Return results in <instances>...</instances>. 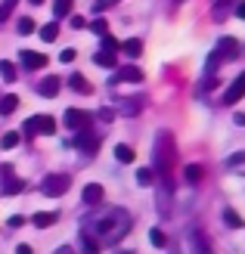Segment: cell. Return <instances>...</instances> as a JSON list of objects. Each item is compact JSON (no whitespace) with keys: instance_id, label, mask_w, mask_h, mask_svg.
I'll use <instances>...</instances> for the list:
<instances>
[{"instance_id":"obj_1","label":"cell","mask_w":245,"mask_h":254,"mask_svg":"<svg viewBox=\"0 0 245 254\" xmlns=\"http://www.w3.org/2000/svg\"><path fill=\"white\" fill-rule=\"evenodd\" d=\"M127 230H131V217H127L124 211H112L109 217L99 220V236L106 239V242H118Z\"/></svg>"},{"instance_id":"obj_2","label":"cell","mask_w":245,"mask_h":254,"mask_svg":"<svg viewBox=\"0 0 245 254\" xmlns=\"http://www.w3.org/2000/svg\"><path fill=\"white\" fill-rule=\"evenodd\" d=\"M171 164H174V139H171V133H159V139H156V171L162 177H167Z\"/></svg>"},{"instance_id":"obj_3","label":"cell","mask_w":245,"mask_h":254,"mask_svg":"<svg viewBox=\"0 0 245 254\" xmlns=\"http://www.w3.org/2000/svg\"><path fill=\"white\" fill-rule=\"evenodd\" d=\"M239 56V41L236 37H221L217 41V50L208 56V71H214L217 65H224L227 59H236Z\"/></svg>"},{"instance_id":"obj_4","label":"cell","mask_w":245,"mask_h":254,"mask_svg":"<svg viewBox=\"0 0 245 254\" xmlns=\"http://www.w3.org/2000/svg\"><path fill=\"white\" fill-rule=\"evenodd\" d=\"M69 186H72V177L69 174H47L44 183H41V192L50 195V198H59V195L69 192Z\"/></svg>"},{"instance_id":"obj_5","label":"cell","mask_w":245,"mask_h":254,"mask_svg":"<svg viewBox=\"0 0 245 254\" xmlns=\"http://www.w3.org/2000/svg\"><path fill=\"white\" fill-rule=\"evenodd\" d=\"M28 136H34V133H53L56 130V121L50 118V115H37V118H28L25 121V127H22Z\"/></svg>"},{"instance_id":"obj_6","label":"cell","mask_w":245,"mask_h":254,"mask_svg":"<svg viewBox=\"0 0 245 254\" xmlns=\"http://www.w3.org/2000/svg\"><path fill=\"white\" fill-rule=\"evenodd\" d=\"M62 121H66V127H72V130H87L90 121H93V115L84 109H69L66 115H62Z\"/></svg>"},{"instance_id":"obj_7","label":"cell","mask_w":245,"mask_h":254,"mask_svg":"<svg viewBox=\"0 0 245 254\" xmlns=\"http://www.w3.org/2000/svg\"><path fill=\"white\" fill-rule=\"evenodd\" d=\"M242 96H245V71L239 74V78H236L233 84H230V90L224 93V103H227V106H236Z\"/></svg>"},{"instance_id":"obj_8","label":"cell","mask_w":245,"mask_h":254,"mask_svg":"<svg viewBox=\"0 0 245 254\" xmlns=\"http://www.w3.org/2000/svg\"><path fill=\"white\" fill-rule=\"evenodd\" d=\"M59 87H62V81L56 78V74H50V78H44L41 84H37V93L47 96V99H56L59 96Z\"/></svg>"},{"instance_id":"obj_9","label":"cell","mask_w":245,"mask_h":254,"mask_svg":"<svg viewBox=\"0 0 245 254\" xmlns=\"http://www.w3.org/2000/svg\"><path fill=\"white\" fill-rule=\"evenodd\" d=\"M22 62H25V68H31V71H37V68H44L47 65V56L44 53H34V50H22V56H19Z\"/></svg>"},{"instance_id":"obj_10","label":"cell","mask_w":245,"mask_h":254,"mask_svg":"<svg viewBox=\"0 0 245 254\" xmlns=\"http://www.w3.org/2000/svg\"><path fill=\"white\" fill-rule=\"evenodd\" d=\"M72 146H78L81 152H87V155H90V152L99 149V136H93V133H81V136L72 139Z\"/></svg>"},{"instance_id":"obj_11","label":"cell","mask_w":245,"mask_h":254,"mask_svg":"<svg viewBox=\"0 0 245 254\" xmlns=\"http://www.w3.org/2000/svg\"><path fill=\"white\" fill-rule=\"evenodd\" d=\"M189 248H192V254H211V245H208V236L205 233H189Z\"/></svg>"},{"instance_id":"obj_12","label":"cell","mask_w":245,"mask_h":254,"mask_svg":"<svg viewBox=\"0 0 245 254\" xmlns=\"http://www.w3.org/2000/svg\"><path fill=\"white\" fill-rule=\"evenodd\" d=\"M69 87H72L75 93H81V96L93 93V84H90V81L84 78V74H72V78H69Z\"/></svg>"},{"instance_id":"obj_13","label":"cell","mask_w":245,"mask_h":254,"mask_svg":"<svg viewBox=\"0 0 245 254\" xmlns=\"http://www.w3.org/2000/svg\"><path fill=\"white\" fill-rule=\"evenodd\" d=\"M115 81H131V84H140L143 81V71H140L137 65H124V68H118V78Z\"/></svg>"},{"instance_id":"obj_14","label":"cell","mask_w":245,"mask_h":254,"mask_svg":"<svg viewBox=\"0 0 245 254\" xmlns=\"http://www.w3.org/2000/svg\"><path fill=\"white\" fill-rule=\"evenodd\" d=\"M3 174H6V186H3V195H16V192H22V180H16V177H12L9 164H3Z\"/></svg>"},{"instance_id":"obj_15","label":"cell","mask_w":245,"mask_h":254,"mask_svg":"<svg viewBox=\"0 0 245 254\" xmlns=\"http://www.w3.org/2000/svg\"><path fill=\"white\" fill-rule=\"evenodd\" d=\"M93 62H96V65H102V68H115V65H118L115 53H109V50H99V53L93 56Z\"/></svg>"},{"instance_id":"obj_16","label":"cell","mask_w":245,"mask_h":254,"mask_svg":"<svg viewBox=\"0 0 245 254\" xmlns=\"http://www.w3.org/2000/svg\"><path fill=\"white\" fill-rule=\"evenodd\" d=\"M99 198H102V186H99V183H90V186L84 189V201H87V205H96Z\"/></svg>"},{"instance_id":"obj_17","label":"cell","mask_w":245,"mask_h":254,"mask_svg":"<svg viewBox=\"0 0 245 254\" xmlns=\"http://www.w3.org/2000/svg\"><path fill=\"white\" fill-rule=\"evenodd\" d=\"M19 109V96H3V99H0V115H12V112H16Z\"/></svg>"},{"instance_id":"obj_18","label":"cell","mask_w":245,"mask_h":254,"mask_svg":"<svg viewBox=\"0 0 245 254\" xmlns=\"http://www.w3.org/2000/svg\"><path fill=\"white\" fill-rule=\"evenodd\" d=\"M0 78H3L6 84H12V81H16V65H12L9 59H0Z\"/></svg>"},{"instance_id":"obj_19","label":"cell","mask_w":245,"mask_h":254,"mask_svg":"<svg viewBox=\"0 0 245 254\" xmlns=\"http://www.w3.org/2000/svg\"><path fill=\"white\" fill-rule=\"evenodd\" d=\"M41 37H44L47 44H53L56 37H59V25H56V22H47L44 28H41Z\"/></svg>"},{"instance_id":"obj_20","label":"cell","mask_w":245,"mask_h":254,"mask_svg":"<svg viewBox=\"0 0 245 254\" xmlns=\"http://www.w3.org/2000/svg\"><path fill=\"white\" fill-rule=\"evenodd\" d=\"M149 242L156 245V248H167V236L159 230V226H152V230H149Z\"/></svg>"},{"instance_id":"obj_21","label":"cell","mask_w":245,"mask_h":254,"mask_svg":"<svg viewBox=\"0 0 245 254\" xmlns=\"http://www.w3.org/2000/svg\"><path fill=\"white\" fill-rule=\"evenodd\" d=\"M121 50H124V53L131 56V59H137L140 53H143V44H140L137 37H134V41H127V44H121Z\"/></svg>"},{"instance_id":"obj_22","label":"cell","mask_w":245,"mask_h":254,"mask_svg":"<svg viewBox=\"0 0 245 254\" xmlns=\"http://www.w3.org/2000/svg\"><path fill=\"white\" fill-rule=\"evenodd\" d=\"M72 3H75V0H56V3H53V9H56V19H66L69 12H72Z\"/></svg>"},{"instance_id":"obj_23","label":"cell","mask_w":245,"mask_h":254,"mask_svg":"<svg viewBox=\"0 0 245 254\" xmlns=\"http://www.w3.org/2000/svg\"><path fill=\"white\" fill-rule=\"evenodd\" d=\"M81 251L84 254H99V242L90 239V236H81Z\"/></svg>"},{"instance_id":"obj_24","label":"cell","mask_w":245,"mask_h":254,"mask_svg":"<svg viewBox=\"0 0 245 254\" xmlns=\"http://www.w3.org/2000/svg\"><path fill=\"white\" fill-rule=\"evenodd\" d=\"M0 146H3V149H16V146H19V130L3 133V136H0Z\"/></svg>"},{"instance_id":"obj_25","label":"cell","mask_w":245,"mask_h":254,"mask_svg":"<svg viewBox=\"0 0 245 254\" xmlns=\"http://www.w3.org/2000/svg\"><path fill=\"white\" fill-rule=\"evenodd\" d=\"M224 223L230 226V230H242V217L236 211H224Z\"/></svg>"},{"instance_id":"obj_26","label":"cell","mask_w":245,"mask_h":254,"mask_svg":"<svg viewBox=\"0 0 245 254\" xmlns=\"http://www.w3.org/2000/svg\"><path fill=\"white\" fill-rule=\"evenodd\" d=\"M16 3H19V0H3V3H0V25H3V22L12 16V9H16Z\"/></svg>"},{"instance_id":"obj_27","label":"cell","mask_w":245,"mask_h":254,"mask_svg":"<svg viewBox=\"0 0 245 254\" xmlns=\"http://www.w3.org/2000/svg\"><path fill=\"white\" fill-rule=\"evenodd\" d=\"M115 158H118V161H134V149L131 146H115Z\"/></svg>"},{"instance_id":"obj_28","label":"cell","mask_w":245,"mask_h":254,"mask_svg":"<svg viewBox=\"0 0 245 254\" xmlns=\"http://www.w3.org/2000/svg\"><path fill=\"white\" fill-rule=\"evenodd\" d=\"M202 174H205V171L199 168V164H189V168H186V180H189V183H199Z\"/></svg>"},{"instance_id":"obj_29","label":"cell","mask_w":245,"mask_h":254,"mask_svg":"<svg viewBox=\"0 0 245 254\" xmlns=\"http://www.w3.org/2000/svg\"><path fill=\"white\" fill-rule=\"evenodd\" d=\"M56 223V214H34V226H50Z\"/></svg>"},{"instance_id":"obj_30","label":"cell","mask_w":245,"mask_h":254,"mask_svg":"<svg viewBox=\"0 0 245 254\" xmlns=\"http://www.w3.org/2000/svg\"><path fill=\"white\" fill-rule=\"evenodd\" d=\"M137 183H140V186H149V183H152V171H149V168L137 171Z\"/></svg>"},{"instance_id":"obj_31","label":"cell","mask_w":245,"mask_h":254,"mask_svg":"<svg viewBox=\"0 0 245 254\" xmlns=\"http://www.w3.org/2000/svg\"><path fill=\"white\" fill-rule=\"evenodd\" d=\"M227 168H230V171H245V155H233Z\"/></svg>"},{"instance_id":"obj_32","label":"cell","mask_w":245,"mask_h":254,"mask_svg":"<svg viewBox=\"0 0 245 254\" xmlns=\"http://www.w3.org/2000/svg\"><path fill=\"white\" fill-rule=\"evenodd\" d=\"M102 50H109V53H115V50H118V41H115L112 34H102Z\"/></svg>"},{"instance_id":"obj_33","label":"cell","mask_w":245,"mask_h":254,"mask_svg":"<svg viewBox=\"0 0 245 254\" xmlns=\"http://www.w3.org/2000/svg\"><path fill=\"white\" fill-rule=\"evenodd\" d=\"M19 31H22V34H31V31H34V22H31L28 16H22V19H19Z\"/></svg>"},{"instance_id":"obj_34","label":"cell","mask_w":245,"mask_h":254,"mask_svg":"<svg viewBox=\"0 0 245 254\" xmlns=\"http://www.w3.org/2000/svg\"><path fill=\"white\" fill-rule=\"evenodd\" d=\"M93 31H96V34H109V25H106V19H96V22H93Z\"/></svg>"},{"instance_id":"obj_35","label":"cell","mask_w":245,"mask_h":254,"mask_svg":"<svg viewBox=\"0 0 245 254\" xmlns=\"http://www.w3.org/2000/svg\"><path fill=\"white\" fill-rule=\"evenodd\" d=\"M75 59V50H62L59 53V62H72Z\"/></svg>"},{"instance_id":"obj_36","label":"cell","mask_w":245,"mask_h":254,"mask_svg":"<svg viewBox=\"0 0 245 254\" xmlns=\"http://www.w3.org/2000/svg\"><path fill=\"white\" fill-rule=\"evenodd\" d=\"M22 223H25V217H22V214H16V217H9V226H12V230H19Z\"/></svg>"},{"instance_id":"obj_37","label":"cell","mask_w":245,"mask_h":254,"mask_svg":"<svg viewBox=\"0 0 245 254\" xmlns=\"http://www.w3.org/2000/svg\"><path fill=\"white\" fill-rule=\"evenodd\" d=\"M99 118H102V121H112L115 115H112V109H99Z\"/></svg>"},{"instance_id":"obj_38","label":"cell","mask_w":245,"mask_h":254,"mask_svg":"<svg viewBox=\"0 0 245 254\" xmlns=\"http://www.w3.org/2000/svg\"><path fill=\"white\" fill-rule=\"evenodd\" d=\"M236 16H239V19H245V3H236Z\"/></svg>"},{"instance_id":"obj_39","label":"cell","mask_w":245,"mask_h":254,"mask_svg":"<svg viewBox=\"0 0 245 254\" xmlns=\"http://www.w3.org/2000/svg\"><path fill=\"white\" fill-rule=\"evenodd\" d=\"M16 254H31V248H28V245H19V248H16Z\"/></svg>"},{"instance_id":"obj_40","label":"cell","mask_w":245,"mask_h":254,"mask_svg":"<svg viewBox=\"0 0 245 254\" xmlns=\"http://www.w3.org/2000/svg\"><path fill=\"white\" fill-rule=\"evenodd\" d=\"M31 3H34V6H37V3H44V0H31Z\"/></svg>"},{"instance_id":"obj_41","label":"cell","mask_w":245,"mask_h":254,"mask_svg":"<svg viewBox=\"0 0 245 254\" xmlns=\"http://www.w3.org/2000/svg\"><path fill=\"white\" fill-rule=\"evenodd\" d=\"M118 254H134V251H118Z\"/></svg>"}]
</instances>
